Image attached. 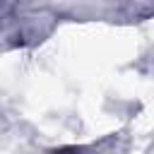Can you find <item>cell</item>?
<instances>
[{
  "label": "cell",
  "mask_w": 154,
  "mask_h": 154,
  "mask_svg": "<svg viewBox=\"0 0 154 154\" xmlns=\"http://www.w3.org/2000/svg\"><path fill=\"white\" fill-rule=\"evenodd\" d=\"M60 154H79V152H60Z\"/></svg>",
  "instance_id": "cell-1"
}]
</instances>
